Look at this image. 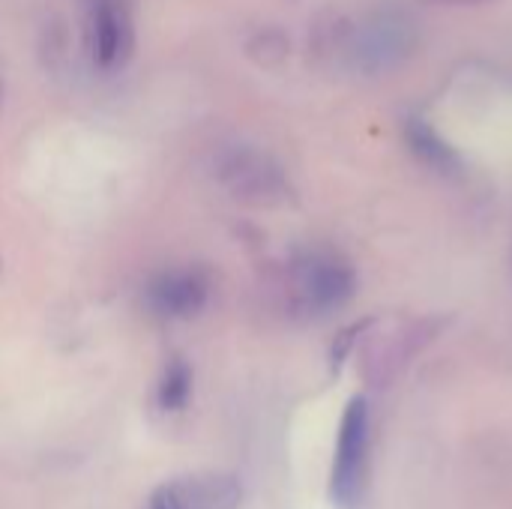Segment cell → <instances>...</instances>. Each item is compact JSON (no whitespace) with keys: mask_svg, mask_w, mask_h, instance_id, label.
I'll use <instances>...</instances> for the list:
<instances>
[{"mask_svg":"<svg viewBox=\"0 0 512 509\" xmlns=\"http://www.w3.org/2000/svg\"><path fill=\"white\" fill-rule=\"evenodd\" d=\"M369 447H372V417L369 402L354 396L345 405L336 456L330 471V498L339 509H360L369 486Z\"/></svg>","mask_w":512,"mask_h":509,"instance_id":"1","label":"cell"},{"mask_svg":"<svg viewBox=\"0 0 512 509\" xmlns=\"http://www.w3.org/2000/svg\"><path fill=\"white\" fill-rule=\"evenodd\" d=\"M288 285L303 312L321 315L351 300L354 270L330 252H303L288 267Z\"/></svg>","mask_w":512,"mask_h":509,"instance_id":"2","label":"cell"},{"mask_svg":"<svg viewBox=\"0 0 512 509\" xmlns=\"http://www.w3.org/2000/svg\"><path fill=\"white\" fill-rule=\"evenodd\" d=\"M216 177L225 183V189L255 207H273L288 198V180L282 168L255 147H231L216 162Z\"/></svg>","mask_w":512,"mask_h":509,"instance_id":"3","label":"cell"},{"mask_svg":"<svg viewBox=\"0 0 512 509\" xmlns=\"http://www.w3.org/2000/svg\"><path fill=\"white\" fill-rule=\"evenodd\" d=\"M87 45L99 69L114 72L126 66V60L135 51V24L123 0H90Z\"/></svg>","mask_w":512,"mask_h":509,"instance_id":"4","label":"cell"},{"mask_svg":"<svg viewBox=\"0 0 512 509\" xmlns=\"http://www.w3.org/2000/svg\"><path fill=\"white\" fill-rule=\"evenodd\" d=\"M150 312L159 318H195L210 300V273L204 267H177L153 276L144 291Z\"/></svg>","mask_w":512,"mask_h":509,"instance_id":"5","label":"cell"},{"mask_svg":"<svg viewBox=\"0 0 512 509\" xmlns=\"http://www.w3.org/2000/svg\"><path fill=\"white\" fill-rule=\"evenodd\" d=\"M243 498L231 474H189L156 489L150 509H237Z\"/></svg>","mask_w":512,"mask_h":509,"instance_id":"6","label":"cell"},{"mask_svg":"<svg viewBox=\"0 0 512 509\" xmlns=\"http://www.w3.org/2000/svg\"><path fill=\"white\" fill-rule=\"evenodd\" d=\"M411 48V30L402 18H375L363 33L354 39V54L366 69H381L399 63Z\"/></svg>","mask_w":512,"mask_h":509,"instance_id":"7","label":"cell"},{"mask_svg":"<svg viewBox=\"0 0 512 509\" xmlns=\"http://www.w3.org/2000/svg\"><path fill=\"white\" fill-rule=\"evenodd\" d=\"M408 141H411V147H414V153L426 162V165H432V168H438L441 174H450L453 168H459V159H456V153L423 123V120H411V126H408Z\"/></svg>","mask_w":512,"mask_h":509,"instance_id":"8","label":"cell"},{"mask_svg":"<svg viewBox=\"0 0 512 509\" xmlns=\"http://www.w3.org/2000/svg\"><path fill=\"white\" fill-rule=\"evenodd\" d=\"M156 396L162 411H183L192 396V369L183 360H171L162 372Z\"/></svg>","mask_w":512,"mask_h":509,"instance_id":"9","label":"cell"},{"mask_svg":"<svg viewBox=\"0 0 512 509\" xmlns=\"http://www.w3.org/2000/svg\"><path fill=\"white\" fill-rule=\"evenodd\" d=\"M249 57L258 60L261 66H276L288 57V39L279 30H261L249 42Z\"/></svg>","mask_w":512,"mask_h":509,"instance_id":"10","label":"cell"},{"mask_svg":"<svg viewBox=\"0 0 512 509\" xmlns=\"http://www.w3.org/2000/svg\"><path fill=\"white\" fill-rule=\"evenodd\" d=\"M432 3H450V6H477V3H492V0H432Z\"/></svg>","mask_w":512,"mask_h":509,"instance_id":"11","label":"cell"}]
</instances>
